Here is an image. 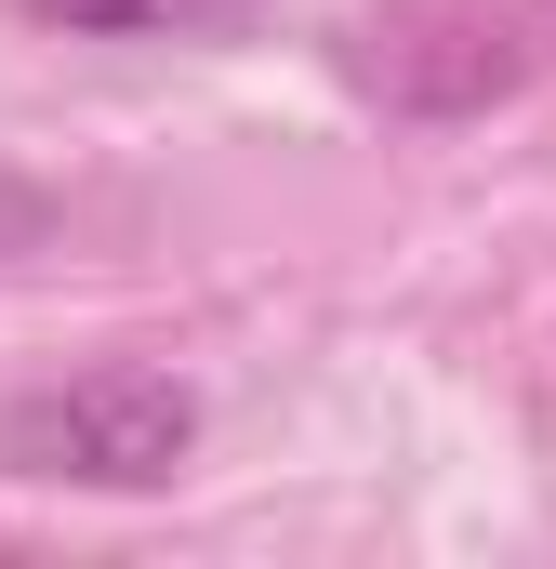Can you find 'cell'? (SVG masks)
<instances>
[{"label": "cell", "instance_id": "1", "mask_svg": "<svg viewBox=\"0 0 556 569\" xmlns=\"http://www.w3.org/2000/svg\"><path fill=\"white\" fill-rule=\"evenodd\" d=\"M186 450H199V385L146 358L27 385L0 411V477H40V490H172Z\"/></svg>", "mask_w": 556, "mask_h": 569}, {"label": "cell", "instance_id": "2", "mask_svg": "<svg viewBox=\"0 0 556 569\" xmlns=\"http://www.w3.org/2000/svg\"><path fill=\"white\" fill-rule=\"evenodd\" d=\"M517 67H530V53H517V27H504L490 0H398V13L345 27V80L385 93V107H411V120L490 107Z\"/></svg>", "mask_w": 556, "mask_h": 569}, {"label": "cell", "instance_id": "3", "mask_svg": "<svg viewBox=\"0 0 556 569\" xmlns=\"http://www.w3.org/2000/svg\"><path fill=\"white\" fill-rule=\"evenodd\" d=\"M27 27H67V40H252L266 0H13Z\"/></svg>", "mask_w": 556, "mask_h": 569}]
</instances>
